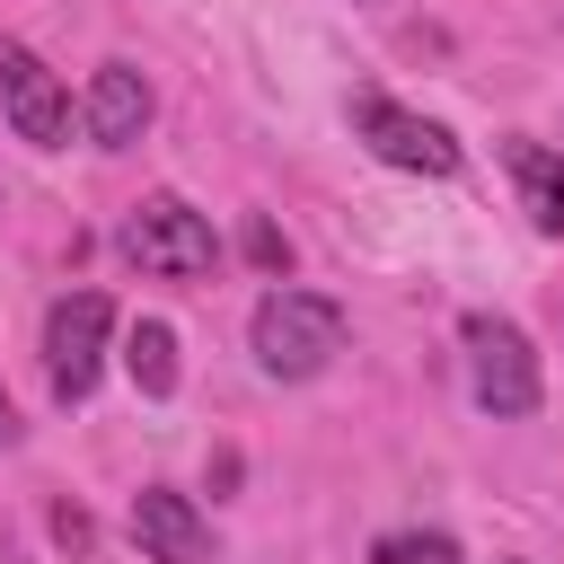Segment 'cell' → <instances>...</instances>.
Listing matches in <instances>:
<instances>
[{"instance_id": "cell-4", "label": "cell", "mask_w": 564, "mask_h": 564, "mask_svg": "<svg viewBox=\"0 0 564 564\" xmlns=\"http://www.w3.org/2000/svg\"><path fill=\"white\" fill-rule=\"evenodd\" d=\"M106 335H115L106 291H70V300H53V317H44V379H53V397H62V405H79V397L97 388Z\"/></svg>"}, {"instance_id": "cell-11", "label": "cell", "mask_w": 564, "mask_h": 564, "mask_svg": "<svg viewBox=\"0 0 564 564\" xmlns=\"http://www.w3.org/2000/svg\"><path fill=\"white\" fill-rule=\"evenodd\" d=\"M370 564H458V538L449 529H397L370 546Z\"/></svg>"}, {"instance_id": "cell-9", "label": "cell", "mask_w": 564, "mask_h": 564, "mask_svg": "<svg viewBox=\"0 0 564 564\" xmlns=\"http://www.w3.org/2000/svg\"><path fill=\"white\" fill-rule=\"evenodd\" d=\"M511 176H520V194H529L538 229H546V238H564V159H555V150H538V141H511Z\"/></svg>"}, {"instance_id": "cell-8", "label": "cell", "mask_w": 564, "mask_h": 564, "mask_svg": "<svg viewBox=\"0 0 564 564\" xmlns=\"http://www.w3.org/2000/svg\"><path fill=\"white\" fill-rule=\"evenodd\" d=\"M141 132H150V79L132 62H106L88 79V141L97 150H132Z\"/></svg>"}, {"instance_id": "cell-10", "label": "cell", "mask_w": 564, "mask_h": 564, "mask_svg": "<svg viewBox=\"0 0 564 564\" xmlns=\"http://www.w3.org/2000/svg\"><path fill=\"white\" fill-rule=\"evenodd\" d=\"M123 370H132V388H141V397H167V388H176V326L141 317V326L123 335Z\"/></svg>"}, {"instance_id": "cell-13", "label": "cell", "mask_w": 564, "mask_h": 564, "mask_svg": "<svg viewBox=\"0 0 564 564\" xmlns=\"http://www.w3.org/2000/svg\"><path fill=\"white\" fill-rule=\"evenodd\" d=\"M53 538H62V546H88V511L62 502V511H53Z\"/></svg>"}, {"instance_id": "cell-1", "label": "cell", "mask_w": 564, "mask_h": 564, "mask_svg": "<svg viewBox=\"0 0 564 564\" xmlns=\"http://www.w3.org/2000/svg\"><path fill=\"white\" fill-rule=\"evenodd\" d=\"M256 361L273 370V379H317L335 352H344V308L326 300V291H264L256 300Z\"/></svg>"}, {"instance_id": "cell-6", "label": "cell", "mask_w": 564, "mask_h": 564, "mask_svg": "<svg viewBox=\"0 0 564 564\" xmlns=\"http://www.w3.org/2000/svg\"><path fill=\"white\" fill-rule=\"evenodd\" d=\"M0 106H9L18 141H35V150H62V141H70V97H62V79H53L26 44L0 53Z\"/></svg>"}, {"instance_id": "cell-7", "label": "cell", "mask_w": 564, "mask_h": 564, "mask_svg": "<svg viewBox=\"0 0 564 564\" xmlns=\"http://www.w3.org/2000/svg\"><path fill=\"white\" fill-rule=\"evenodd\" d=\"M132 538H141L150 564H212L203 511H194L185 494H167V485H141V494H132Z\"/></svg>"}, {"instance_id": "cell-3", "label": "cell", "mask_w": 564, "mask_h": 564, "mask_svg": "<svg viewBox=\"0 0 564 564\" xmlns=\"http://www.w3.org/2000/svg\"><path fill=\"white\" fill-rule=\"evenodd\" d=\"M467 379H476L485 414H502V423L538 414V352H529V335L511 317H485V308L467 317Z\"/></svg>"}, {"instance_id": "cell-5", "label": "cell", "mask_w": 564, "mask_h": 564, "mask_svg": "<svg viewBox=\"0 0 564 564\" xmlns=\"http://www.w3.org/2000/svg\"><path fill=\"white\" fill-rule=\"evenodd\" d=\"M352 132H361L388 167H405V176H458V141H449L441 123L405 115V106H397V97H379V88H361V97H352Z\"/></svg>"}, {"instance_id": "cell-14", "label": "cell", "mask_w": 564, "mask_h": 564, "mask_svg": "<svg viewBox=\"0 0 564 564\" xmlns=\"http://www.w3.org/2000/svg\"><path fill=\"white\" fill-rule=\"evenodd\" d=\"M0 441H9V397H0Z\"/></svg>"}, {"instance_id": "cell-2", "label": "cell", "mask_w": 564, "mask_h": 564, "mask_svg": "<svg viewBox=\"0 0 564 564\" xmlns=\"http://www.w3.org/2000/svg\"><path fill=\"white\" fill-rule=\"evenodd\" d=\"M141 273H167V282H203L212 264H220V238H212V220L194 212V203H176V194H150V203H132V220H123V238H115Z\"/></svg>"}, {"instance_id": "cell-12", "label": "cell", "mask_w": 564, "mask_h": 564, "mask_svg": "<svg viewBox=\"0 0 564 564\" xmlns=\"http://www.w3.org/2000/svg\"><path fill=\"white\" fill-rule=\"evenodd\" d=\"M247 264H256V273H291V238H282L273 220H247Z\"/></svg>"}]
</instances>
